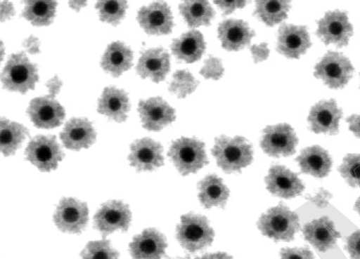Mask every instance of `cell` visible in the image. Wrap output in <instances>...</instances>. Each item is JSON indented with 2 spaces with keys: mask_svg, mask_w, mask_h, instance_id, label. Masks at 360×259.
Segmentation results:
<instances>
[{
  "mask_svg": "<svg viewBox=\"0 0 360 259\" xmlns=\"http://www.w3.org/2000/svg\"><path fill=\"white\" fill-rule=\"evenodd\" d=\"M82 259H118L119 252L108 240L90 241L81 253Z\"/></svg>",
  "mask_w": 360,
  "mask_h": 259,
  "instance_id": "obj_35",
  "label": "cell"
},
{
  "mask_svg": "<svg viewBox=\"0 0 360 259\" xmlns=\"http://www.w3.org/2000/svg\"><path fill=\"white\" fill-rule=\"evenodd\" d=\"M342 178L347 185L353 187H360V154H349L343 159L339 167Z\"/></svg>",
  "mask_w": 360,
  "mask_h": 259,
  "instance_id": "obj_36",
  "label": "cell"
},
{
  "mask_svg": "<svg viewBox=\"0 0 360 259\" xmlns=\"http://www.w3.org/2000/svg\"><path fill=\"white\" fill-rule=\"evenodd\" d=\"M309 31L305 27L284 25L280 28L278 51L288 58H299L311 47Z\"/></svg>",
  "mask_w": 360,
  "mask_h": 259,
  "instance_id": "obj_17",
  "label": "cell"
},
{
  "mask_svg": "<svg viewBox=\"0 0 360 259\" xmlns=\"http://www.w3.org/2000/svg\"><path fill=\"white\" fill-rule=\"evenodd\" d=\"M217 6L221 8L225 14H230L238 8H243L246 5V1H217Z\"/></svg>",
  "mask_w": 360,
  "mask_h": 259,
  "instance_id": "obj_43",
  "label": "cell"
},
{
  "mask_svg": "<svg viewBox=\"0 0 360 259\" xmlns=\"http://www.w3.org/2000/svg\"><path fill=\"white\" fill-rule=\"evenodd\" d=\"M347 121L349 123V131L360 139V114H354L347 118Z\"/></svg>",
  "mask_w": 360,
  "mask_h": 259,
  "instance_id": "obj_46",
  "label": "cell"
},
{
  "mask_svg": "<svg viewBox=\"0 0 360 259\" xmlns=\"http://www.w3.org/2000/svg\"><path fill=\"white\" fill-rule=\"evenodd\" d=\"M299 166L304 174L311 175L316 178H324L330 174L332 168V158L326 150L320 146H311L302 150L297 158Z\"/></svg>",
  "mask_w": 360,
  "mask_h": 259,
  "instance_id": "obj_24",
  "label": "cell"
},
{
  "mask_svg": "<svg viewBox=\"0 0 360 259\" xmlns=\"http://www.w3.org/2000/svg\"><path fill=\"white\" fill-rule=\"evenodd\" d=\"M196 259H233L227 253L217 252L212 254H205L204 256L198 257Z\"/></svg>",
  "mask_w": 360,
  "mask_h": 259,
  "instance_id": "obj_47",
  "label": "cell"
},
{
  "mask_svg": "<svg viewBox=\"0 0 360 259\" xmlns=\"http://www.w3.org/2000/svg\"><path fill=\"white\" fill-rule=\"evenodd\" d=\"M138 22L150 35L169 34L174 25L171 10L165 3H155L142 8L138 14Z\"/></svg>",
  "mask_w": 360,
  "mask_h": 259,
  "instance_id": "obj_14",
  "label": "cell"
},
{
  "mask_svg": "<svg viewBox=\"0 0 360 259\" xmlns=\"http://www.w3.org/2000/svg\"><path fill=\"white\" fill-rule=\"evenodd\" d=\"M330 198H332V194L326 191V190L321 189L316 193L315 196L307 197V199L315 204L318 208H324L330 204Z\"/></svg>",
  "mask_w": 360,
  "mask_h": 259,
  "instance_id": "obj_40",
  "label": "cell"
},
{
  "mask_svg": "<svg viewBox=\"0 0 360 259\" xmlns=\"http://www.w3.org/2000/svg\"><path fill=\"white\" fill-rule=\"evenodd\" d=\"M354 68L347 56L339 52H328L316 65L315 77L333 89L342 88L349 83Z\"/></svg>",
  "mask_w": 360,
  "mask_h": 259,
  "instance_id": "obj_6",
  "label": "cell"
},
{
  "mask_svg": "<svg viewBox=\"0 0 360 259\" xmlns=\"http://www.w3.org/2000/svg\"><path fill=\"white\" fill-rule=\"evenodd\" d=\"M355 210L357 211V212L359 213L360 215V198L359 199L357 200V202H356Z\"/></svg>",
  "mask_w": 360,
  "mask_h": 259,
  "instance_id": "obj_50",
  "label": "cell"
},
{
  "mask_svg": "<svg viewBox=\"0 0 360 259\" xmlns=\"http://www.w3.org/2000/svg\"><path fill=\"white\" fill-rule=\"evenodd\" d=\"M169 158L180 174L187 176L208 164L205 145L202 142L189 138H181L172 144Z\"/></svg>",
  "mask_w": 360,
  "mask_h": 259,
  "instance_id": "obj_5",
  "label": "cell"
},
{
  "mask_svg": "<svg viewBox=\"0 0 360 259\" xmlns=\"http://www.w3.org/2000/svg\"><path fill=\"white\" fill-rule=\"evenodd\" d=\"M180 12L192 28L209 26L215 14L208 1H185L180 6Z\"/></svg>",
  "mask_w": 360,
  "mask_h": 259,
  "instance_id": "obj_30",
  "label": "cell"
},
{
  "mask_svg": "<svg viewBox=\"0 0 360 259\" xmlns=\"http://www.w3.org/2000/svg\"><path fill=\"white\" fill-rule=\"evenodd\" d=\"M200 73L206 79H219L224 74L223 64L219 58L210 56L200 70Z\"/></svg>",
  "mask_w": 360,
  "mask_h": 259,
  "instance_id": "obj_37",
  "label": "cell"
},
{
  "mask_svg": "<svg viewBox=\"0 0 360 259\" xmlns=\"http://www.w3.org/2000/svg\"><path fill=\"white\" fill-rule=\"evenodd\" d=\"M169 71V55L167 51L157 48L142 53L138 62L137 72L142 79H150L155 83H160Z\"/></svg>",
  "mask_w": 360,
  "mask_h": 259,
  "instance_id": "obj_22",
  "label": "cell"
},
{
  "mask_svg": "<svg viewBox=\"0 0 360 259\" xmlns=\"http://www.w3.org/2000/svg\"><path fill=\"white\" fill-rule=\"evenodd\" d=\"M28 114L35 126L51 129L62 124L65 118V110L53 98H37L31 102Z\"/></svg>",
  "mask_w": 360,
  "mask_h": 259,
  "instance_id": "obj_13",
  "label": "cell"
},
{
  "mask_svg": "<svg viewBox=\"0 0 360 259\" xmlns=\"http://www.w3.org/2000/svg\"><path fill=\"white\" fill-rule=\"evenodd\" d=\"M4 56H5V46L3 41H0V62H3Z\"/></svg>",
  "mask_w": 360,
  "mask_h": 259,
  "instance_id": "obj_49",
  "label": "cell"
},
{
  "mask_svg": "<svg viewBox=\"0 0 360 259\" xmlns=\"http://www.w3.org/2000/svg\"><path fill=\"white\" fill-rule=\"evenodd\" d=\"M131 104L127 93L115 87L104 89L99 100L98 112L116 122H124L127 118Z\"/></svg>",
  "mask_w": 360,
  "mask_h": 259,
  "instance_id": "obj_25",
  "label": "cell"
},
{
  "mask_svg": "<svg viewBox=\"0 0 360 259\" xmlns=\"http://www.w3.org/2000/svg\"><path fill=\"white\" fill-rule=\"evenodd\" d=\"M267 190L277 197L290 199L304 191V185L295 173L284 166H273L266 177Z\"/></svg>",
  "mask_w": 360,
  "mask_h": 259,
  "instance_id": "obj_12",
  "label": "cell"
},
{
  "mask_svg": "<svg viewBox=\"0 0 360 259\" xmlns=\"http://www.w3.org/2000/svg\"><path fill=\"white\" fill-rule=\"evenodd\" d=\"M0 81L4 88L16 93H26L34 89L39 73L34 64L30 62L25 52L13 54L6 65L3 72L0 73Z\"/></svg>",
  "mask_w": 360,
  "mask_h": 259,
  "instance_id": "obj_3",
  "label": "cell"
},
{
  "mask_svg": "<svg viewBox=\"0 0 360 259\" xmlns=\"http://www.w3.org/2000/svg\"><path fill=\"white\" fill-rule=\"evenodd\" d=\"M198 85V81L194 79L191 73L186 70H180L174 74L173 81L169 85V91L179 99H184L188 95H191Z\"/></svg>",
  "mask_w": 360,
  "mask_h": 259,
  "instance_id": "obj_34",
  "label": "cell"
},
{
  "mask_svg": "<svg viewBox=\"0 0 360 259\" xmlns=\"http://www.w3.org/2000/svg\"><path fill=\"white\" fill-rule=\"evenodd\" d=\"M133 65V52L129 47L120 41L108 46L102 58L101 66L106 72L112 77H120L123 72L129 70Z\"/></svg>",
  "mask_w": 360,
  "mask_h": 259,
  "instance_id": "obj_27",
  "label": "cell"
},
{
  "mask_svg": "<svg viewBox=\"0 0 360 259\" xmlns=\"http://www.w3.org/2000/svg\"><path fill=\"white\" fill-rule=\"evenodd\" d=\"M253 36L255 32L243 20H228L219 25V37L228 51L242 50L250 44Z\"/></svg>",
  "mask_w": 360,
  "mask_h": 259,
  "instance_id": "obj_23",
  "label": "cell"
},
{
  "mask_svg": "<svg viewBox=\"0 0 360 259\" xmlns=\"http://www.w3.org/2000/svg\"><path fill=\"white\" fill-rule=\"evenodd\" d=\"M206 49L204 36L198 31H190L174 41L172 51L178 60L194 62L202 58Z\"/></svg>",
  "mask_w": 360,
  "mask_h": 259,
  "instance_id": "obj_26",
  "label": "cell"
},
{
  "mask_svg": "<svg viewBox=\"0 0 360 259\" xmlns=\"http://www.w3.org/2000/svg\"><path fill=\"white\" fill-rule=\"evenodd\" d=\"M131 213L129 206L121 201H108L101 206L95 216V227L103 237L117 230L127 232L131 225Z\"/></svg>",
  "mask_w": 360,
  "mask_h": 259,
  "instance_id": "obj_11",
  "label": "cell"
},
{
  "mask_svg": "<svg viewBox=\"0 0 360 259\" xmlns=\"http://www.w3.org/2000/svg\"><path fill=\"white\" fill-rule=\"evenodd\" d=\"M25 49L31 54H37L39 53V47H41V44H39V39H37L35 36H30L24 41Z\"/></svg>",
  "mask_w": 360,
  "mask_h": 259,
  "instance_id": "obj_44",
  "label": "cell"
},
{
  "mask_svg": "<svg viewBox=\"0 0 360 259\" xmlns=\"http://www.w3.org/2000/svg\"><path fill=\"white\" fill-rule=\"evenodd\" d=\"M48 91H49V97L53 98L60 93L62 88V81L58 77H54L47 83Z\"/></svg>",
  "mask_w": 360,
  "mask_h": 259,
  "instance_id": "obj_45",
  "label": "cell"
},
{
  "mask_svg": "<svg viewBox=\"0 0 360 259\" xmlns=\"http://www.w3.org/2000/svg\"><path fill=\"white\" fill-rule=\"evenodd\" d=\"M297 144L298 138L292 126L288 124H279L268 126L264 131L261 147L269 156L279 158L295 154Z\"/></svg>",
  "mask_w": 360,
  "mask_h": 259,
  "instance_id": "obj_8",
  "label": "cell"
},
{
  "mask_svg": "<svg viewBox=\"0 0 360 259\" xmlns=\"http://www.w3.org/2000/svg\"><path fill=\"white\" fill-rule=\"evenodd\" d=\"M303 235L320 252L330 250L340 237V233L335 229L334 223L328 217L307 223L303 227Z\"/></svg>",
  "mask_w": 360,
  "mask_h": 259,
  "instance_id": "obj_20",
  "label": "cell"
},
{
  "mask_svg": "<svg viewBox=\"0 0 360 259\" xmlns=\"http://www.w3.org/2000/svg\"><path fill=\"white\" fill-rule=\"evenodd\" d=\"M198 197L200 204L206 208H211L213 206L224 208L229 198V190L224 185L221 178L210 175L200 181Z\"/></svg>",
  "mask_w": 360,
  "mask_h": 259,
  "instance_id": "obj_28",
  "label": "cell"
},
{
  "mask_svg": "<svg viewBox=\"0 0 360 259\" xmlns=\"http://www.w3.org/2000/svg\"><path fill=\"white\" fill-rule=\"evenodd\" d=\"M345 248L352 258L360 259V230L347 237Z\"/></svg>",
  "mask_w": 360,
  "mask_h": 259,
  "instance_id": "obj_39",
  "label": "cell"
},
{
  "mask_svg": "<svg viewBox=\"0 0 360 259\" xmlns=\"http://www.w3.org/2000/svg\"><path fill=\"white\" fill-rule=\"evenodd\" d=\"M86 4H87L86 1H70L69 5H70V7L72 8L73 10L79 11V10L81 9V8H83Z\"/></svg>",
  "mask_w": 360,
  "mask_h": 259,
  "instance_id": "obj_48",
  "label": "cell"
},
{
  "mask_svg": "<svg viewBox=\"0 0 360 259\" xmlns=\"http://www.w3.org/2000/svg\"><path fill=\"white\" fill-rule=\"evenodd\" d=\"M129 160L138 171H154L165 162L162 146L148 138L138 140L131 145Z\"/></svg>",
  "mask_w": 360,
  "mask_h": 259,
  "instance_id": "obj_19",
  "label": "cell"
},
{
  "mask_svg": "<svg viewBox=\"0 0 360 259\" xmlns=\"http://www.w3.org/2000/svg\"><path fill=\"white\" fill-rule=\"evenodd\" d=\"M54 223L65 233H81L88 223L87 204L75 198H64L56 208Z\"/></svg>",
  "mask_w": 360,
  "mask_h": 259,
  "instance_id": "obj_10",
  "label": "cell"
},
{
  "mask_svg": "<svg viewBox=\"0 0 360 259\" xmlns=\"http://www.w3.org/2000/svg\"><path fill=\"white\" fill-rule=\"evenodd\" d=\"M251 53H252L255 62L265 60L269 55V50H268L267 44H261L259 46H252L251 47Z\"/></svg>",
  "mask_w": 360,
  "mask_h": 259,
  "instance_id": "obj_41",
  "label": "cell"
},
{
  "mask_svg": "<svg viewBox=\"0 0 360 259\" xmlns=\"http://www.w3.org/2000/svg\"><path fill=\"white\" fill-rule=\"evenodd\" d=\"M167 246V238L163 234L155 229H148L134 237L129 251L134 259H161L165 256Z\"/></svg>",
  "mask_w": 360,
  "mask_h": 259,
  "instance_id": "obj_18",
  "label": "cell"
},
{
  "mask_svg": "<svg viewBox=\"0 0 360 259\" xmlns=\"http://www.w3.org/2000/svg\"><path fill=\"white\" fill-rule=\"evenodd\" d=\"M317 35L326 45L333 44L337 47H345L353 35V27L347 13L330 11L318 22Z\"/></svg>",
  "mask_w": 360,
  "mask_h": 259,
  "instance_id": "obj_9",
  "label": "cell"
},
{
  "mask_svg": "<svg viewBox=\"0 0 360 259\" xmlns=\"http://www.w3.org/2000/svg\"><path fill=\"white\" fill-rule=\"evenodd\" d=\"M280 259H314L313 253L309 248H283L280 253Z\"/></svg>",
  "mask_w": 360,
  "mask_h": 259,
  "instance_id": "obj_38",
  "label": "cell"
},
{
  "mask_svg": "<svg viewBox=\"0 0 360 259\" xmlns=\"http://www.w3.org/2000/svg\"><path fill=\"white\" fill-rule=\"evenodd\" d=\"M60 139L68 150H79L93 145L96 141V131L93 124L86 119H72L60 133Z\"/></svg>",
  "mask_w": 360,
  "mask_h": 259,
  "instance_id": "obj_21",
  "label": "cell"
},
{
  "mask_svg": "<svg viewBox=\"0 0 360 259\" xmlns=\"http://www.w3.org/2000/svg\"><path fill=\"white\" fill-rule=\"evenodd\" d=\"M26 157L41 171H51L64 158L56 137L39 135L31 140L26 150Z\"/></svg>",
  "mask_w": 360,
  "mask_h": 259,
  "instance_id": "obj_7",
  "label": "cell"
},
{
  "mask_svg": "<svg viewBox=\"0 0 360 259\" xmlns=\"http://www.w3.org/2000/svg\"><path fill=\"white\" fill-rule=\"evenodd\" d=\"M139 114L142 124L148 131H161L175 120L173 108L161 98H152L140 102Z\"/></svg>",
  "mask_w": 360,
  "mask_h": 259,
  "instance_id": "obj_16",
  "label": "cell"
},
{
  "mask_svg": "<svg viewBox=\"0 0 360 259\" xmlns=\"http://www.w3.org/2000/svg\"><path fill=\"white\" fill-rule=\"evenodd\" d=\"M176 237L185 250L195 253L212 244L214 231L206 217L187 214L181 217V221L177 225Z\"/></svg>",
  "mask_w": 360,
  "mask_h": 259,
  "instance_id": "obj_4",
  "label": "cell"
},
{
  "mask_svg": "<svg viewBox=\"0 0 360 259\" xmlns=\"http://www.w3.org/2000/svg\"><path fill=\"white\" fill-rule=\"evenodd\" d=\"M290 9V1L271 0V1H257L255 5V14L267 26L273 27L280 24L288 18Z\"/></svg>",
  "mask_w": 360,
  "mask_h": 259,
  "instance_id": "obj_31",
  "label": "cell"
},
{
  "mask_svg": "<svg viewBox=\"0 0 360 259\" xmlns=\"http://www.w3.org/2000/svg\"><path fill=\"white\" fill-rule=\"evenodd\" d=\"M15 14L13 5L10 1H0V22L11 20Z\"/></svg>",
  "mask_w": 360,
  "mask_h": 259,
  "instance_id": "obj_42",
  "label": "cell"
},
{
  "mask_svg": "<svg viewBox=\"0 0 360 259\" xmlns=\"http://www.w3.org/2000/svg\"><path fill=\"white\" fill-rule=\"evenodd\" d=\"M28 135L29 131L26 127L7 119L0 118V154L4 156L15 154Z\"/></svg>",
  "mask_w": 360,
  "mask_h": 259,
  "instance_id": "obj_29",
  "label": "cell"
},
{
  "mask_svg": "<svg viewBox=\"0 0 360 259\" xmlns=\"http://www.w3.org/2000/svg\"><path fill=\"white\" fill-rule=\"evenodd\" d=\"M127 8V1H99L97 4L100 20L114 26H117L124 18Z\"/></svg>",
  "mask_w": 360,
  "mask_h": 259,
  "instance_id": "obj_33",
  "label": "cell"
},
{
  "mask_svg": "<svg viewBox=\"0 0 360 259\" xmlns=\"http://www.w3.org/2000/svg\"><path fill=\"white\" fill-rule=\"evenodd\" d=\"M342 118V110L334 100L321 101L311 109L309 116V126L316 133L336 135L339 131V122Z\"/></svg>",
  "mask_w": 360,
  "mask_h": 259,
  "instance_id": "obj_15",
  "label": "cell"
},
{
  "mask_svg": "<svg viewBox=\"0 0 360 259\" xmlns=\"http://www.w3.org/2000/svg\"><path fill=\"white\" fill-rule=\"evenodd\" d=\"M56 11V1H51V0L27 1L22 16L34 26H49L53 20Z\"/></svg>",
  "mask_w": 360,
  "mask_h": 259,
  "instance_id": "obj_32",
  "label": "cell"
},
{
  "mask_svg": "<svg viewBox=\"0 0 360 259\" xmlns=\"http://www.w3.org/2000/svg\"><path fill=\"white\" fill-rule=\"evenodd\" d=\"M212 154L219 166L228 174L242 171L253 159L252 147L242 137L217 138Z\"/></svg>",
  "mask_w": 360,
  "mask_h": 259,
  "instance_id": "obj_1",
  "label": "cell"
},
{
  "mask_svg": "<svg viewBox=\"0 0 360 259\" xmlns=\"http://www.w3.org/2000/svg\"><path fill=\"white\" fill-rule=\"evenodd\" d=\"M257 227L263 235L276 241H290L300 229V221L296 213L280 204L262 215Z\"/></svg>",
  "mask_w": 360,
  "mask_h": 259,
  "instance_id": "obj_2",
  "label": "cell"
}]
</instances>
